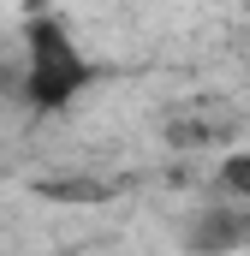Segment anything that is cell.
<instances>
[{
  "label": "cell",
  "mask_w": 250,
  "mask_h": 256,
  "mask_svg": "<svg viewBox=\"0 0 250 256\" xmlns=\"http://www.w3.org/2000/svg\"><path fill=\"white\" fill-rule=\"evenodd\" d=\"M90 78V66L78 60V48L66 42L60 24H36L30 30V72H24V90L36 108H60L78 96V84Z\"/></svg>",
  "instance_id": "1"
},
{
  "label": "cell",
  "mask_w": 250,
  "mask_h": 256,
  "mask_svg": "<svg viewBox=\"0 0 250 256\" xmlns=\"http://www.w3.org/2000/svg\"><path fill=\"white\" fill-rule=\"evenodd\" d=\"M244 232H250V220L244 214H202L196 220V250H238L244 244Z\"/></svg>",
  "instance_id": "2"
},
{
  "label": "cell",
  "mask_w": 250,
  "mask_h": 256,
  "mask_svg": "<svg viewBox=\"0 0 250 256\" xmlns=\"http://www.w3.org/2000/svg\"><path fill=\"white\" fill-rule=\"evenodd\" d=\"M220 191L232 196V202H250V149L220 155Z\"/></svg>",
  "instance_id": "3"
}]
</instances>
